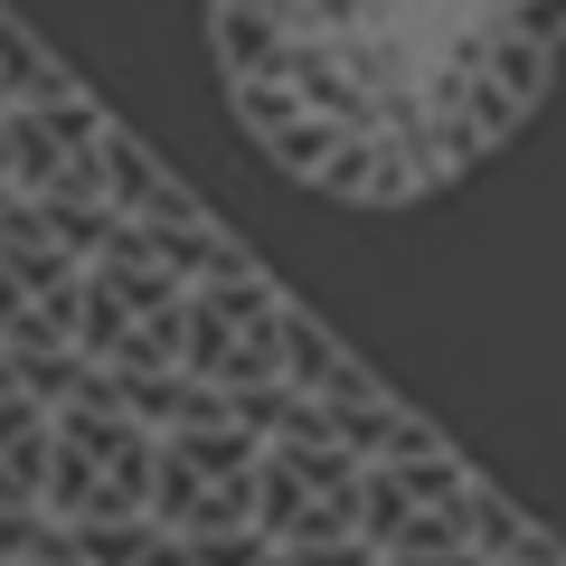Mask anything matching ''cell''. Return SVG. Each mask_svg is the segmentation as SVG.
Segmentation results:
<instances>
[{"label":"cell","instance_id":"cell-3","mask_svg":"<svg viewBox=\"0 0 566 566\" xmlns=\"http://www.w3.org/2000/svg\"><path fill=\"white\" fill-rule=\"evenodd\" d=\"M274 331H283V293L264 283V264L199 274L180 293V368L199 387H218V397L274 378Z\"/></svg>","mask_w":566,"mask_h":566},{"label":"cell","instance_id":"cell-4","mask_svg":"<svg viewBox=\"0 0 566 566\" xmlns=\"http://www.w3.org/2000/svg\"><path fill=\"white\" fill-rule=\"evenodd\" d=\"M255 528H264L274 547L359 538V453L322 444V434L255 444Z\"/></svg>","mask_w":566,"mask_h":566},{"label":"cell","instance_id":"cell-8","mask_svg":"<svg viewBox=\"0 0 566 566\" xmlns=\"http://www.w3.org/2000/svg\"><path fill=\"white\" fill-rule=\"evenodd\" d=\"M453 528H463V547L482 566H501V557H538V547H557V528L547 520H528L520 501H510L501 482H482V472H472L463 482V501H453Z\"/></svg>","mask_w":566,"mask_h":566},{"label":"cell","instance_id":"cell-6","mask_svg":"<svg viewBox=\"0 0 566 566\" xmlns=\"http://www.w3.org/2000/svg\"><path fill=\"white\" fill-rule=\"evenodd\" d=\"M76 312V255L39 237L29 199L0 208V349H66Z\"/></svg>","mask_w":566,"mask_h":566},{"label":"cell","instance_id":"cell-2","mask_svg":"<svg viewBox=\"0 0 566 566\" xmlns=\"http://www.w3.org/2000/svg\"><path fill=\"white\" fill-rule=\"evenodd\" d=\"M142 520H161L170 538L245 528L255 520V434L245 424H170V434H151Z\"/></svg>","mask_w":566,"mask_h":566},{"label":"cell","instance_id":"cell-12","mask_svg":"<svg viewBox=\"0 0 566 566\" xmlns=\"http://www.w3.org/2000/svg\"><path fill=\"white\" fill-rule=\"evenodd\" d=\"M180 547H189V566H264V547H274V538L245 520V528H218V538H180Z\"/></svg>","mask_w":566,"mask_h":566},{"label":"cell","instance_id":"cell-1","mask_svg":"<svg viewBox=\"0 0 566 566\" xmlns=\"http://www.w3.org/2000/svg\"><path fill=\"white\" fill-rule=\"evenodd\" d=\"M142 482H151V434L114 397L48 416V482H39L48 520H142Z\"/></svg>","mask_w":566,"mask_h":566},{"label":"cell","instance_id":"cell-14","mask_svg":"<svg viewBox=\"0 0 566 566\" xmlns=\"http://www.w3.org/2000/svg\"><path fill=\"white\" fill-rule=\"evenodd\" d=\"M264 566H283V547H264Z\"/></svg>","mask_w":566,"mask_h":566},{"label":"cell","instance_id":"cell-10","mask_svg":"<svg viewBox=\"0 0 566 566\" xmlns=\"http://www.w3.org/2000/svg\"><path fill=\"white\" fill-rule=\"evenodd\" d=\"M48 95H76L66 57H57L29 20H10V10H0V104H48Z\"/></svg>","mask_w":566,"mask_h":566},{"label":"cell","instance_id":"cell-5","mask_svg":"<svg viewBox=\"0 0 566 566\" xmlns=\"http://www.w3.org/2000/svg\"><path fill=\"white\" fill-rule=\"evenodd\" d=\"M95 161H104V104L85 85L48 104H0V189L10 199H104Z\"/></svg>","mask_w":566,"mask_h":566},{"label":"cell","instance_id":"cell-7","mask_svg":"<svg viewBox=\"0 0 566 566\" xmlns=\"http://www.w3.org/2000/svg\"><path fill=\"white\" fill-rule=\"evenodd\" d=\"M95 189H104V208H114V218H142V227H189V218H208V208H199V189H189L180 170H170L161 151H151V142H133L123 123H104Z\"/></svg>","mask_w":566,"mask_h":566},{"label":"cell","instance_id":"cell-9","mask_svg":"<svg viewBox=\"0 0 566 566\" xmlns=\"http://www.w3.org/2000/svg\"><path fill=\"white\" fill-rule=\"evenodd\" d=\"M39 482H48V406L0 387V510H39Z\"/></svg>","mask_w":566,"mask_h":566},{"label":"cell","instance_id":"cell-11","mask_svg":"<svg viewBox=\"0 0 566 566\" xmlns=\"http://www.w3.org/2000/svg\"><path fill=\"white\" fill-rule=\"evenodd\" d=\"M416 453H444V424H424L406 397H387L378 434H368V463H416Z\"/></svg>","mask_w":566,"mask_h":566},{"label":"cell","instance_id":"cell-13","mask_svg":"<svg viewBox=\"0 0 566 566\" xmlns=\"http://www.w3.org/2000/svg\"><path fill=\"white\" fill-rule=\"evenodd\" d=\"M387 566H482L472 547H424V557H387Z\"/></svg>","mask_w":566,"mask_h":566},{"label":"cell","instance_id":"cell-15","mask_svg":"<svg viewBox=\"0 0 566 566\" xmlns=\"http://www.w3.org/2000/svg\"><path fill=\"white\" fill-rule=\"evenodd\" d=\"M378 566H387V557H378Z\"/></svg>","mask_w":566,"mask_h":566}]
</instances>
